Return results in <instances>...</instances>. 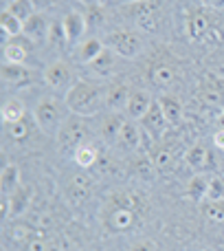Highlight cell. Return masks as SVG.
Here are the masks:
<instances>
[{
    "mask_svg": "<svg viewBox=\"0 0 224 251\" xmlns=\"http://www.w3.org/2000/svg\"><path fill=\"white\" fill-rule=\"evenodd\" d=\"M202 214L213 223H224V201H204L202 203Z\"/></svg>",
    "mask_w": 224,
    "mask_h": 251,
    "instance_id": "35",
    "label": "cell"
},
{
    "mask_svg": "<svg viewBox=\"0 0 224 251\" xmlns=\"http://www.w3.org/2000/svg\"><path fill=\"white\" fill-rule=\"evenodd\" d=\"M132 170L138 178H143V181H154L156 172H158L156 165H154V161L147 159V156H138V159L132 163Z\"/></svg>",
    "mask_w": 224,
    "mask_h": 251,
    "instance_id": "33",
    "label": "cell"
},
{
    "mask_svg": "<svg viewBox=\"0 0 224 251\" xmlns=\"http://www.w3.org/2000/svg\"><path fill=\"white\" fill-rule=\"evenodd\" d=\"M0 187H2V194L9 196L20 187V168L16 163H7L0 172Z\"/></svg>",
    "mask_w": 224,
    "mask_h": 251,
    "instance_id": "24",
    "label": "cell"
},
{
    "mask_svg": "<svg viewBox=\"0 0 224 251\" xmlns=\"http://www.w3.org/2000/svg\"><path fill=\"white\" fill-rule=\"evenodd\" d=\"M200 95H202L204 104H209V106H220L222 101H224V91H222L220 86H216V84H209V86H202Z\"/></svg>",
    "mask_w": 224,
    "mask_h": 251,
    "instance_id": "36",
    "label": "cell"
},
{
    "mask_svg": "<svg viewBox=\"0 0 224 251\" xmlns=\"http://www.w3.org/2000/svg\"><path fill=\"white\" fill-rule=\"evenodd\" d=\"M141 128L145 130L147 134H150L152 139H158L160 134L167 130V126L169 122L165 119V115H163V108H160V104L158 101H152V106H150V110L145 113V117L141 119Z\"/></svg>",
    "mask_w": 224,
    "mask_h": 251,
    "instance_id": "9",
    "label": "cell"
},
{
    "mask_svg": "<svg viewBox=\"0 0 224 251\" xmlns=\"http://www.w3.org/2000/svg\"><path fill=\"white\" fill-rule=\"evenodd\" d=\"M211 31V20L204 11H191L187 16V33L191 40H204Z\"/></svg>",
    "mask_w": 224,
    "mask_h": 251,
    "instance_id": "17",
    "label": "cell"
},
{
    "mask_svg": "<svg viewBox=\"0 0 224 251\" xmlns=\"http://www.w3.org/2000/svg\"><path fill=\"white\" fill-rule=\"evenodd\" d=\"M204 7H211V9H222L224 7V0H200Z\"/></svg>",
    "mask_w": 224,
    "mask_h": 251,
    "instance_id": "45",
    "label": "cell"
},
{
    "mask_svg": "<svg viewBox=\"0 0 224 251\" xmlns=\"http://www.w3.org/2000/svg\"><path fill=\"white\" fill-rule=\"evenodd\" d=\"M22 247H24V251H57V249H55V245H53L51 240H48V236H46V234L35 236V238H31L29 243H24Z\"/></svg>",
    "mask_w": 224,
    "mask_h": 251,
    "instance_id": "37",
    "label": "cell"
},
{
    "mask_svg": "<svg viewBox=\"0 0 224 251\" xmlns=\"http://www.w3.org/2000/svg\"><path fill=\"white\" fill-rule=\"evenodd\" d=\"M130 18L136 22L138 29L143 31H154L156 22H158V4L152 0H141V2L130 4Z\"/></svg>",
    "mask_w": 224,
    "mask_h": 251,
    "instance_id": "6",
    "label": "cell"
},
{
    "mask_svg": "<svg viewBox=\"0 0 224 251\" xmlns=\"http://www.w3.org/2000/svg\"><path fill=\"white\" fill-rule=\"evenodd\" d=\"M104 44L99 42V40H86V42H82L79 44V49H77V60L82 62V64H90L92 60H95L97 55H99L101 51H104Z\"/></svg>",
    "mask_w": 224,
    "mask_h": 251,
    "instance_id": "31",
    "label": "cell"
},
{
    "mask_svg": "<svg viewBox=\"0 0 224 251\" xmlns=\"http://www.w3.org/2000/svg\"><path fill=\"white\" fill-rule=\"evenodd\" d=\"M156 101L160 104L165 119H167L169 124H178L182 119V101L178 100L176 95H169V93H165V95H160Z\"/></svg>",
    "mask_w": 224,
    "mask_h": 251,
    "instance_id": "22",
    "label": "cell"
},
{
    "mask_svg": "<svg viewBox=\"0 0 224 251\" xmlns=\"http://www.w3.org/2000/svg\"><path fill=\"white\" fill-rule=\"evenodd\" d=\"M125 124V117L119 113H112L108 117H104V124H101V137L106 139L108 143H116L119 141V134H121V128Z\"/></svg>",
    "mask_w": 224,
    "mask_h": 251,
    "instance_id": "23",
    "label": "cell"
},
{
    "mask_svg": "<svg viewBox=\"0 0 224 251\" xmlns=\"http://www.w3.org/2000/svg\"><path fill=\"white\" fill-rule=\"evenodd\" d=\"M218 126H220V128H224V110L220 113V117H218Z\"/></svg>",
    "mask_w": 224,
    "mask_h": 251,
    "instance_id": "46",
    "label": "cell"
},
{
    "mask_svg": "<svg viewBox=\"0 0 224 251\" xmlns=\"http://www.w3.org/2000/svg\"><path fill=\"white\" fill-rule=\"evenodd\" d=\"M4 9H7L9 13H13V16H16L22 25H24V22L29 20L35 11H38V9H35V4L31 2V0H11V2H9Z\"/></svg>",
    "mask_w": 224,
    "mask_h": 251,
    "instance_id": "32",
    "label": "cell"
},
{
    "mask_svg": "<svg viewBox=\"0 0 224 251\" xmlns=\"http://www.w3.org/2000/svg\"><path fill=\"white\" fill-rule=\"evenodd\" d=\"M44 231L40 229V227H35L33 223H24V221H18L11 225V229H9V238L13 240V243L18 245H24L29 243L31 238H35V236H42Z\"/></svg>",
    "mask_w": 224,
    "mask_h": 251,
    "instance_id": "20",
    "label": "cell"
},
{
    "mask_svg": "<svg viewBox=\"0 0 224 251\" xmlns=\"http://www.w3.org/2000/svg\"><path fill=\"white\" fill-rule=\"evenodd\" d=\"M116 143H119L123 150H134V148H138V143H141V128H138V124L134 122V119H125Z\"/></svg>",
    "mask_w": 224,
    "mask_h": 251,
    "instance_id": "21",
    "label": "cell"
},
{
    "mask_svg": "<svg viewBox=\"0 0 224 251\" xmlns=\"http://www.w3.org/2000/svg\"><path fill=\"white\" fill-rule=\"evenodd\" d=\"M62 29H64V35H66V42H79L84 38L88 29V20L84 13L79 11H68L62 20Z\"/></svg>",
    "mask_w": 224,
    "mask_h": 251,
    "instance_id": "10",
    "label": "cell"
},
{
    "mask_svg": "<svg viewBox=\"0 0 224 251\" xmlns=\"http://www.w3.org/2000/svg\"><path fill=\"white\" fill-rule=\"evenodd\" d=\"M33 119L44 134H48V137H51V134H57L62 128V124H64L62 106L57 104V100H53V97H42L33 108Z\"/></svg>",
    "mask_w": 224,
    "mask_h": 251,
    "instance_id": "3",
    "label": "cell"
},
{
    "mask_svg": "<svg viewBox=\"0 0 224 251\" xmlns=\"http://www.w3.org/2000/svg\"><path fill=\"white\" fill-rule=\"evenodd\" d=\"M187 165L196 172H202V170H213L216 168V156L211 150H207L204 146H194L187 152Z\"/></svg>",
    "mask_w": 224,
    "mask_h": 251,
    "instance_id": "15",
    "label": "cell"
},
{
    "mask_svg": "<svg viewBox=\"0 0 224 251\" xmlns=\"http://www.w3.org/2000/svg\"><path fill=\"white\" fill-rule=\"evenodd\" d=\"M152 97L147 91H132L130 93V100H128V106H125V115H128V119H134V122H141L143 117H145V113L150 110L152 106Z\"/></svg>",
    "mask_w": 224,
    "mask_h": 251,
    "instance_id": "12",
    "label": "cell"
},
{
    "mask_svg": "<svg viewBox=\"0 0 224 251\" xmlns=\"http://www.w3.org/2000/svg\"><path fill=\"white\" fill-rule=\"evenodd\" d=\"M57 137V146H60L62 152H75L77 148H82L84 143H88L90 139V128L84 122V117L79 115H73V117H66L64 124H62Z\"/></svg>",
    "mask_w": 224,
    "mask_h": 251,
    "instance_id": "2",
    "label": "cell"
},
{
    "mask_svg": "<svg viewBox=\"0 0 224 251\" xmlns=\"http://www.w3.org/2000/svg\"><path fill=\"white\" fill-rule=\"evenodd\" d=\"M24 104H22L20 100H16V97H11V100H7L2 104V110H0V115H2V122L7 126L16 124V122H22L24 119Z\"/></svg>",
    "mask_w": 224,
    "mask_h": 251,
    "instance_id": "25",
    "label": "cell"
},
{
    "mask_svg": "<svg viewBox=\"0 0 224 251\" xmlns=\"http://www.w3.org/2000/svg\"><path fill=\"white\" fill-rule=\"evenodd\" d=\"M86 20H88V29H97V26L104 25L106 16H104V9L97 7V4H90L86 11Z\"/></svg>",
    "mask_w": 224,
    "mask_h": 251,
    "instance_id": "39",
    "label": "cell"
},
{
    "mask_svg": "<svg viewBox=\"0 0 224 251\" xmlns=\"http://www.w3.org/2000/svg\"><path fill=\"white\" fill-rule=\"evenodd\" d=\"M213 146L218 150H224V128H218L216 134H213Z\"/></svg>",
    "mask_w": 224,
    "mask_h": 251,
    "instance_id": "44",
    "label": "cell"
},
{
    "mask_svg": "<svg viewBox=\"0 0 224 251\" xmlns=\"http://www.w3.org/2000/svg\"><path fill=\"white\" fill-rule=\"evenodd\" d=\"M31 2L35 4V9H38V11H46V9H51V7H57V4H60V0H31Z\"/></svg>",
    "mask_w": 224,
    "mask_h": 251,
    "instance_id": "43",
    "label": "cell"
},
{
    "mask_svg": "<svg viewBox=\"0 0 224 251\" xmlns=\"http://www.w3.org/2000/svg\"><path fill=\"white\" fill-rule=\"evenodd\" d=\"M64 104L73 115L92 117V115H97L101 108H104L106 93H104V88L97 86V84L77 79V84L64 95Z\"/></svg>",
    "mask_w": 224,
    "mask_h": 251,
    "instance_id": "1",
    "label": "cell"
},
{
    "mask_svg": "<svg viewBox=\"0 0 224 251\" xmlns=\"http://www.w3.org/2000/svg\"><path fill=\"white\" fill-rule=\"evenodd\" d=\"M174 79H176V71H174L172 66H167V64H156V66H152V71H150V82L154 84V86L165 88V86H169Z\"/></svg>",
    "mask_w": 224,
    "mask_h": 251,
    "instance_id": "28",
    "label": "cell"
},
{
    "mask_svg": "<svg viewBox=\"0 0 224 251\" xmlns=\"http://www.w3.org/2000/svg\"><path fill=\"white\" fill-rule=\"evenodd\" d=\"M7 128H9V134H11V139H16V141H24V139L29 137L31 126L26 124V119H22V122H16V124L7 126Z\"/></svg>",
    "mask_w": 224,
    "mask_h": 251,
    "instance_id": "40",
    "label": "cell"
},
{
    "mask_svg": "<svg viewBox=\"0 0 224 251\" xmlns=\"http://www.w3.org/2000/svg\"><path fill=\"white\" fill-rule=\"evenodd\" d=\"M82 2H88V4H95V0H82Z\"/></svg>",
    "mask_w": 224,
    "mask_h": 251,
    "instance_id": "47",
    "label": "cell"
},
{
    "mask_svg": "<svg viewBox=\"0 0 224 251\" xmlns=\"http://www.w3.org/2000/svg\"><path fill=\"white\" fill-rule=\"evenodd\" d=\"M106 225H108V229H112V231H128V229H132V227L138 225V212L108 203Z\"/></svg>",
    "mask_w": 224,
    "mask_h": 251,
    "instance_id": "7",
    "label": "cell"
},
{
    "mask_svg": "<svg viewBox=\"0 0 224 251\" xmlns=\"http://www.w3.org/2000/svg\"><path fill=\"white\" fill-rule=\"evenodd\" d=\"M116 57H119V55H116L112 49L106 47L104 51H101L99 55H97L95 60H92L90 64H86V66H88V71H90V73L99 75V77H106V75H112V71H114Z\"/></svg>",
    "mask_w": 224,
    "mask_h": 251,
    "instance_id": "18",
    "label": "cell"
},
{
    "mask_svg": "<svg viewBox=\"0 0 224 251\" xmlns=\"http://www.w3.org/2000/svg\"><path fill=\"white\" fill-rule=\"evenodd\" d=\"M132 2H141V0H132Z\"/></svg>",
    "mask_w": 224,
    "mask_h": 251,
    "instance_id": "48",
    "label": "cell"
},
{
    "mask_svg": "<svg viewBox=\"0 0 224 251\" xmlns=\"http://www.w3.org/2000/svg\"><path fill=\"white\" fill-rule=\"evenodd\" d=\"M154 165L158 172H172L174 168H176V161H174V154L169 150H165V148H160V150H156L154 154Z\"/></svg>",
    "mask_w": 224,
    "mask_h": 251,
    "instance_id": "34",
    "label": "cell"
},
{
    "mask_svg": "<svg viewBox=\"0 0 224 251\" xmlns=\"http://www.w3.org/2000/svg\"><path fill=\"white\" fill-rule=\"evenodd\" d=\"M31 71L26 69L24 64H9V62H2V82L7 86L13 88H22L31 84Z\"/></svg>",
    "mask_w": 224,
    "mask_h": 251,
    "instance_id": "14",
    "label": "cell"
},
{
    "mask_svg": "<svg viewBox=\"0 0 224 251\" xmlns=\"http://www.w3.org/2000/svg\"><path fill=\"white\" fill-rule=\"evenodd\" d=\"M108 49L116 53L119 57L132 60L141 53L143 49V38L134 31H112L108 35Z\"/></svg>",
    "mask_w": 224,
    "mask_h": 251,
    "instance_id": "5",
    "label": "cell"
},
{
    "mask_svg": "<svg viewBox=\"0 0 224 251\" xmlns=\"http://www.w3.org/2000/svg\"><path fill=\"white\" fill-rule=\"evenodd\" d=\"M29 40L24 35H18V38H11L4 42L2 47V62H9V64H24L26 55H29Z\"/></svg>",
    "mask_w": 224,
    "mask_h": 251,
    "instance_id": "11",
    "label": "cell"
},
{
    "mask_svg": "<svg viewBox=\"0 0 224 251\" xmlns=\"http://www.w3.org/2000/svg\"><path fill=\"white\" fill-rule=\"evenodd\" d=\"M51 26L53 25L48 22V18L44 16L42 11H35L33 16L24 22V26H22V35H24L31 44H42L44 40H48Z\"/></svg>",
    "mask_w": 224,
    "mask_h": 251,
    "instance_id": "8",
    "label": "cell"
},
{
    "mask_svg": "<svg viewBox=\"0 0 224 251\" xmlns=\"http://www.w3.org/2000/svg\"><path fill=\"white\" fill-rule=\"evenodd\" d=\"M90 192H92V178L88 176L86 172H79V174H75V176L70 178L68 196H70V201H73L75 205L84 203V201L90 196Z\"/></svg>",
    "mask_w": 224,
    "mask_h": 251,
    "instance_id": "16",
    "label": "cell"
},
{
    "mask_svg": "<svg viewBox=\"0 0 224 251\" xmlns=\"http://www.w3.org/2000/svg\"><path fill=\"white\" fill-rule=\"evenodd\" d=\"M130 251H158L156 247V243H152V240H138V243H134Z\"/></svg>",
    "mask_w": 224,
    "mask_h": 251,
    "instance_id": "42",
    "label": "cell"
},
{
    "mask_svg": "<svg viewBox=\"0 0 224 251\" xmlns=\"http://www.w3.org/2000/svg\"><path fill=\"white\" fill-rule=\"evenodd\" d=\"M207 190H209V178L202 176V174L191 176L189 185H187V194H189V199L196 201V203H204V201H207Z\"/></svg>",
    "mask_w": 224,
    "mask_h": 251,
    "instance_id": "27",
    "label": "cell"
},
{
    "mask_svg": "<svg viewBox=\"0 0 224 251\" xmlns=\"http://www.w3.org/2000/svg\"><path fill=\"white\" fill-rule=\"evenodd\" d=\"M108 203L119 205V207H125V209H134V212H138V214L143 212V201L138 199L136 194H132V192H114Z\"/></svg>",
    "mask_w": 224,
    "mask_h": 251,
    "instance_id": "30",
    "label": "cell"
},
{
    "mask_svg": "<svg viewBox=\"0 0 224 251\" xmlns=\"http://www.w3.org/2000/svg\"><path fill=\"white\" fill-rule=\"evenodd\" d=\"M44 82H46V86L51 88V91L64 93L66 95V93L77 84V79H75V71L70 69V64L57 60V62H53L51 66L44 69Z\"/></svg>",
    "mask_w": 224,
    "mask_h": 251,
    "instance_id": "4",
    "label": "cell"
},
{
    "mask_svg": "<svg viewBox=\"0 0 224 251\" xmlns=\"http://www.w3.org/2000/svg\"><path fill=\"white\" fill-rule=\"evenodd\" d=\"M22 22L18 20L13 13H9L7 9H2V13H0V29H2V35L7 40L11 38H18V35H22Z\"/></svg>",
    "mask_w": 224,
    "mask_h": 251,
    "instance_id": "29",
    "label": "cell"
},
{
    "mask_svg": "<svg viewBox=\"0 0 224 251\" xmlns=\"http://www.w3.org/2000/svg\"><path fill=\"white\" fill-rule=\"evenodd\" d=\"M130 93L132 91L125 84H112L110 88H106V106H108L112 113H121L128 106Z\"/></svg>",
    "mask_w": 224,
    "mask_h": 251,
    "instance_id": "19",
    "label": "cell"
},
{
    "mask_svg": "<svg viewBox=\"0 0 224 251\" xmlns=\"http://www.w3.org/2000/svg\"><path fill=\"white\" fill-rule=\"evenodd\" d=\"M207 201H224V181L220 176L209 178V190H207Z\"/></svg>",
    "mask_w": 224,
    "mask_h": 251,
    "instance_id": "38",
    "label": "cell"
},
{
    "mask_svg": "<svg viewBox=\"0 0 224 251\" xmlns=\"http://www.w3.org/2000/svg\"><path fill=\"white\" fill-rule=\"evenodd\" d=\"M112 165H114V161H112V156H108V154H99V159H97L95 168L99 170L101 174H108L110 170H112Z\"/></svg>",
    "mask_w": 224,
    "mask_h": 251,
    "instance_id": "41",
    "label": "cell"
},
{
    "mask_svg": "<svg viewBox=\"0 0 224 251\" xmlns=\"http://www.w3.org/2000/svg\"><path fill=\"white\" fill-rule=\"evenodd\" d=\"M31 203H33V190L29 185H20L13 194H9V216L20 218L29 212Z\"/></svg>",
    "mask_w": 224,
    "mask_h": 251,
    "instance_id": "13",
    "label": "cell"
},
{
    "mask_svg": "<svg viewBox=\"0 0 224 251\" xmlns=\"http://www.w3.org/2000/svg\"><path fill=\"white\" fill-rule=\"evenodd\" d=\"M73 156H75V161H77L79 168L88 170V168H95L97 159H99V150L88 141V143H84L82 148H77V150L73 152Z\"/></svg>",
    "mask_w": 224,
    "mask_h": 251,
    "instance_id": "26",
    "label": "cell"
}]
</instances>
